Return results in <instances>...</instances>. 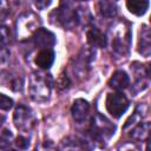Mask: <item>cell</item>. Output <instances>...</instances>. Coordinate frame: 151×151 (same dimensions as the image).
I'll return each mask as SVG.
<instances>
[{
  "mask_svg": "<svg viewBox=\"0 0 151 151\" xmlns=\"http://www.w3.org/2000/svg\"><path fill=\"white\" fill-rule=\"evenodd\" d=\"M9 14V5L7 0H0V22H2Z\"/></svg>",
  "mask_w": 151,
  "mask_h": 151,
  "instance_id": "4316f807",
  "label": "cell"
},
{
  "mask_svg": "<svg viewBox=\"0 0 151 151\" xmlns=\"http://www.w3.org/2000/svg\"><path fill=\"white\" fill-rule=\"evenodd\" d=\"M80 1H87V0H80Z\"/></svg>",
  "mask_w": 151,
  "mask_h": 151,
  "instance_id": "4dcf8cb0",
  "label": "cell"
},
{
  "mask_svg": "<svg viewBox=\"0 0 151 151\" xmlns=\"http://www.w3.org/2000/svg\"><path fill=\"white\" fill-rule=\"evenodd\" d=\"M9 54L11 53H9V50H8L7 45L0 42V63L1 64L6 63L8 60V58H9Z\"/></svg>",
  "mask_w": 151,
  "mask_h": 151,
  "instance_id": "83f0119b",
  "label": "cell"
},
{
  "mask_svg": "<svg viewBox=\"0 0 151 151\" xmlns=\"http://www.w3.org/2000/svg\"><path fill=\"white\" fill-rule=\"evenodd\" d=\"M52 0H33V4L34 6L38 8V9H46L50 5H51Z\"/></svg>",
  "mask_w": 151,
  "mask_h": 151,
  "instance_id": "f1b7e54d",
  "label": "cell"
},
{
  "mask_svg": "<svg viewBox=\"0 0 151 151\" xmlns=\"http://www.w3.org/2000/svg\"><path fill=\"white\" fill-rule=\"evenodd\" d=\"M138 52L146 58L150 55V52H151V35H150V29L146 25H143L139 32Z\"/></svg>",
  "mask_w": 151,
  "mask_h": 151,
  "instance_id": "9a60e30c",
  "label": "cell"
},
{
  "mask_svg": "<svg viewBox=\"0 0 151 151\" xmlns=\"http://www.w3.org/2000/svg\"><path fill=\"white\" fill-rule=\"evenodd\" d=\"M14 143H15V146H17L18 149H22V150L28 149V146H29V144H31L29 137H28V136H24V134H20V136L15 139Z\"/></svg>",
  "mask_w": 151,
  "mask_h": 151,
  "instance_id": "484cf974",
  "label": "cell"
},
{
  "mask_svg": "<svg viewBox=\"0 0 151 151\" xmlns=\"http://www.w3.org/2000/svg\"><path fill=\"white\" fill-rule=\"evenodd\" d=\"M112 33V39H111V46L112 50L120 55H124L129 52L130 47V41H131V32L129 26H125L124 22H117L114 27L111 28Z\"/></svg>",
  "mask_w": 151,
  "mask_h": 151,
  "instance_id": "5b68a950",
  "label": "cell"
},
{
  "mask_svg": "<svg viewBox=\"0 0 151 151\" xmlns=\"http://www.w3.org/2000/svg\"><path fill=\"white\" fill-rule=\"evenodd\" d=\"M32 40H33V44L35 47L38 48H52L54 45H55V35L53 32L46 29V28H42V27H39L34 33L33 35L31 37Z\"/></svg>",
  "mask_w": 151,
  "mask_h": 151,
  "instance_id": "ba28073f",
  "label": "cell"
},
{
  "mask_svg": "<svg viewBox=\"0 0 151 151\" xmlns=\"http://www.w3.org/2000/svg\"><path fill=\"white\" fill-rule=\"evenodd\" d=\"M13 123H14V126L21 133H28L35 126L37 117H35V113L32 111V109L25 105H19L14 110Z\"/></svg>",
  "mask_w": 151,
  "mask_h": 151,
  "instance_id": "8992f818",
  "label": "cell"
},
{
  "mask_svg": "<svg viewBox=\"0 0 151 151\" xmlns=\"http://www.w3.org/2000/svg\"><path fill=\"white\" fill-rule=\"evenodd\" d=\"M88 113H90V104L87 100L83 98H78L73 101L71 107V114L77 123H83L88 116Z\"/></svg>",
  "mask_w": 151,
  "mask_h": 151,
  "instance_id": "30bf717a",
  "label": "cell"
},
{
  "mask_svg": "<svg viewBox=\"0 0 151 151\" xmlns=\"http://www.w3.org/2000/svg\"><path fill=\"white\" fill-rule=\"evenodd\" d=\"M146 114H147V106L145 104H138L134 110V113H132V116H130V118L126 120L123 129L127 130L129 127H132L133 125L139 123L144 117H146Z\"/></svg>",
  "mask_w": 151,
  "mask_h": 151,
  "instance_id": "ffe728a7",
  "label": "cell"
},
{
  "mask_svg": "<svg viewBox=\"0 0 151 151\" xmlns=\"http://www.w3.org/2000/svg\"><path fill=\"white\" fill-rule=\"evenodd\" d=\"M54 25L61 26L65 29H72L78 25L77 9L73 6V0H61L60 6L51 13Z\"/></svg>",
  "mask_w": 151,
  "mask_h": 151,
  "instance_id": "7a4b0ae2",
  "label": "cell"
},
{
  "mask_svg": "<svg viewBox=\"0 0 151 151\" xmlns=\"http://www.w3.org/2000/svg\"><path fill=\"white\" fill-rule=\"evenodd\" d=\"M99 13L107 19H112L118 13V7L113 0H99L98 2Z\"/></svg>",
  "mask_w": 151,
  "mask_h": 151,
  "instance_id": "d6986e66",
  "label": "cell"
},
{
  "mask_svg": "<svg viewBox=\"0 0 151 151\" xmlns=\"http://www.w3.org/2000/svg\"><path fill=\"white\" fill-rule=\"evenodd\" d=\"M13 99H11L9 97L0 93V110L2 111H8L9 109L13 107Z\"/></svg>",
  "mask_w": 151,
  "mask_h": 151,
  "instance_id": "d4e9b609",
  "label": "cell"
},
{
  "mask_svg": "<svg viewBox=\"0 0 151 151\" xmlns=\"http://www.w3.org/2000/svg\"><path fill=\"white\" fill-rule=\"evenodd\" d=\"M53 78L51 74L42 72H33L28 81V92L34 101L44 103L46 101L52 91Z\"/></svg>",
  "mask_w": 151,
  "mask_h": 151,
  "instance_id": "6da1fadb",
  "label": "cell"
},
{
  "mask_svg": "<svg viewBox=\"0 0 151 151\" xmlns=\"http://www.w3.org/2000/svg\"><path fill=\"white\" fill-rule=\"evenodd\" d=\"M70 86H71V80H70L68 76L65 73H61L57 80V90L59 92H64V91L68 90Z\"/></svg>",
  "mask_w": 151,
  "mask_h": 151,
  "instance_id": "603a6c76",
  "label": "cell"
},
{
  "mask_svg": "<svg viewBox=\"0 0 151 151\" xmlns=\"http://www.w3.org/2000/svg\"><path fill=\"white\" fill-rule=\"evenodd\" d=\"M129 85H130V77L123 70H117L116 72H113V74L109 80V86L116 91L125 90L126 87H129Z\"/></svg>",
  "mask_w": 151,
  "mask_h": 151,
  "instance_id": "4fadbf2b",
  "label": "cell"
},
{
  "mask_svg": "<svg viewBox=\"0 0 151 151\" xmlns=\"http://www.w3.org/2000/svg\"><path fill=\"white\" fill-rule=\"evenodd\" d=\"M0 84L8 87L14 92H21L24 87V79L21 76H18L13 72L1 71L0 72Z\"/></svg>",
  "mask_w": 151,
  "mask_h": 151,
  "instance_id": "9c48e42d",
  "label": "cell"
},
{
  "mask_svg": "<svg viewBox=\"0 0 151 151\" xmlns=\"http://www.w3.org/2000/svg\"><path fill=\"white\" fill-rule=\"evenodd\" d=\"M0 42H2L5 45L12 44V33H11V29L7 26H5V25H0Z\"/></svg>",
  "mask_w": 151,
  "mask_h": 151,
  "instance_id": "cb8c5ba5",
  "label": "cell"
},
{
  "mask_svg": "<svg viewBox=\"0 0 151 151\" xmlns=\"http://www.w3.org/2000/svg\"><path fill=\"white\" fill-rule=\"evenodd\" d=\"M13 143V133L6 127H0V150L7 149Z\"/></svg>",
  "mask_w": 151,
  "mask_h": 151,
  "instance_id": "44dd1931",
  "label": "cell"
},
{
  "mask_svg": "<svg viewBox=\"0 0 151 151\" xmlns=\"http://www.w3.org/2000/svg\"><path fill=\"white\" fill-rule=\"evenodd\" d=\"M54 58H55V54H54V51L52 48H41L37 53L34 63L41 70H48L53 65Z\"/></svg>",
  "mask_w": 151,
  "mask_h": 151,
  "instance_id": "5bb4252c",
  "label": "cell"
},
{
  "mask_svg": "<svg viewBox=\"0 0 151 151\" xmlns=\"http://www.w3.org/2000/svg\"><path fill=\"white\" fill-rule=\"evenodd\" d=\"M130 101L126 98V96L122 92H114V93H110L106 97V101H105V106L107 112L113 117V118H119L122 117L126 110L129 109Z\"/></svg>",
  "mask_w": 151,
  "mask_h": 151,
  "instance_id": "52a82bcc",
  "label": "cell"
},
{
  "mask_svg": "<svg viewBox=\"0 0 151 151\" xmlns=\"http://www.w3.org/2000/svg\"><path fill=\"white\" fill-rule=\"evenodd\" d=\"M88 143V142H87ZM87 143L79 137H66L61 140L59 149L60 150H81V149H91Z\"/></svg>",
  "mask_w": 151,
  "mask_h": 151,
  "instance_id": "e0dca14e",
  "label": "cell"
},
{
  "mask_svg": "<svg viewBox=\"0 0 151 151\" xmlns=\"http://www.w3.org/2000/svg\"><path fill=\"white\" fill-rule=\"evenodd\" d=\"M150 123L149 122H144V123H137L136 125H133L129 132L130 137L134 140H140L144 142L149 138V133H150Z\"/></svg>",
  "mask_w": 151,
  "mask_h": 151,
  "instance_id": "2e32d148",
  "label": "cell"
},
{
  "mask_svg": "<svg viewBox=\"0 0 151 151\" xmlns=\"http://www.w3.org/2000/svg\"><path fill=\"white\" fill-rule=\"evenodd\" d=\"M116 132V125L111 123L106 117L97 113L92 117L90 124V134L92 140L105 143Z\"/></svg>",
  "mask_w": 151,
  "mask_h": 151,
  "instance_id": "3957f363",
  "label": "cell"
},
{
  "mask_svg": "<svg viewBox=\"0 0 151 151\" xmlns=\"http://www.w3.org/2000/svg\"><path fill=\"white\" fill-rule=\"evenodd\" d=\"M149 0H126V7L130 13L142 17L144 15L149 9Z\"/></svg>",
  "mask_w": 151,
  "mask_h": 151,
  "instance_id": "ac0fdd59",
  "label": "cell"
},
{
  "mask_svg": "<svg viewBox=\"0 0 151 151\" xmlns=\"http://www.w3.org/2000/svg\"><path fill=\"white\" fill-rule=\"evenodd\" d=\"M17 2H21V1H26V0H15Z\"/></svg>",
  "mask_w": 151,
  "mask_h": 151,
  "instance_id": "f546056e",
  "label": "cell"
},
{
  "mask_svg": "<svg viewBox=\"0 0 151 151\" xmlns=\"http://www.w3.org/2000/svg\"><path fill=\"white\" fill-rule=\"evenodd\" d=\"M86 38L91 47L104 48L107 45V37L97 27H91L86 33Z\"/></svg>",
  "mask_w": 151,
  "mask_h": 151,
  "instance_id": "7c38bea8",
  "label": "cell"
},
{
  "mask_svg": "<svg viewBox=\"0 0 151 151\" xmlns=\"http://www.w3.org/2000/svg\"><path fill=\"white\" fill-rule=\"evenodd\" d=\"M93 59V51L87 48V50H81V52L79 53V55L77 57V60H76V64L73 66V71L74 73H78L80 76H84L88 67H90V64Z\"/></svg>",
  "mask_w": 151,
  "mask_h": 151,
  "instance_id": "8fae6325",
  "label": "cell"
},
{
  "mask_svg": "<svg viewBox=\"0 0 151 151\" xmlns=\"http://www.w3.org/2000/svg\"><path fill=\"white\" fill-rule=\"evenodd\" d=\"M41 20L34 12H25L18 17L15 21V33L19 40L31 38L33 33L40 27Z\"/></svg>",
  "mask_w": 151,
  "mask_h": 151,
  "instance_id": "277c9868",
  "label": "cell"
},
{
  "mask_svg": "<svg viewBox=\"0 0 151 151\" xmlns=\"http://www.w3.org/2000/svg\"><path fill=\"white\" fill-rule=\"evenodd\" d=\"M77 20H78V24L88 25L92 21V15H91V13L86 8L79 7L77 9Z\"/></svg>",
  "mask_w": 151,
  "mask_h": 151,
  "instance_id": "7402d4cb",
  "label": "cell"
}]
</instances>
